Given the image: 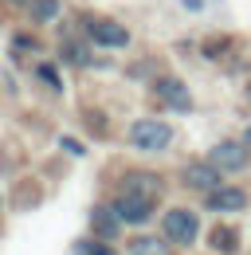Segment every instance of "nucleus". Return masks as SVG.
<instances>
[{
    "label": "nucleus",
    "instance_id": "4468645a",
    "mask_svg": "<svg viewBox=\"0 0 251 255\" xmlns=\"http://www.w3.org/2000/svg\"><path fill=\"white\" fill-rule=\"evenodd\" d=\"M75 255H114V252H110V244H102V240H79V244H75Z\"/></svg>",
    "mask_w": 251,
    "mask_h": 255
},
{
    "label": "nucleus",
    "instance_id": "f3484780",
    "mask_svg": "<svg viewBox=\"0 0 251 255\" xmlns=\"http://www.w3.org/2000/svg\"><path fill=\"white\" fill-rule=\"evenodd\" d=\"M248 137H251V133H248Z\"/></svg>",
    "mask_w": 251,
    "mask_h": 255
},
{
    "label": "nucleus",
    "instance_id": "f257e3e1",
    "mask_svg": "<svg viewBox=\"0 0 251 255\" xmlns=\"http://www.w3.org/2000/svg\"><path fill=\"white\" fill-rule=\"evenodd\" d=\"M129 141L137 149H145V153H157V149H165L173 141V129L165 126V122H157V118H141V122L129 126Z\"/></svg>",
    "mask_w": 251,
    "mask_h": 255
},
{
    "label": "nucleus",
    "instance_id": "39448f33",
    "mask_svg": "<svg viewBox=\"0 0 251 255\" xmlns=\"http://www.w3.org/2000/svg\"><path fill=\"white\" fill-rule=\"evenodd\" d=\"M87 32H91V39L98 47H126L129 43V32H126L122 24H114V20H91Z\"/></svg>",
    "mask_w": 251,
    "mask_h": 255
},
{
    "label": "nucleus",
    "instance_id": "6e6552de",
    "mask_svg": "<svg viewBox=\"0 0 251 255\" xmlns=\"http://www.w3.org/2000/svg\"><path fill=\"white\" fill-rule=\"evenodd\" d=\"M185 185H192V189H204V192H216L220 169H212V165H188V169H185Z\"/></svg>",
    "mask_w": 251,
    "mask_h": 255
},
{
    "label": "nucleus",
    "instance_id": "9b49d317",
    "mask_svg": "<svg viewBox=\"0 0 251 255\" xmlns=\"http://www.w3.org/2000/svg\"><path fill=\"white\" fill-rule=\"evenodd\" d=\"M94 232H98V236H102V240H114V236H118V212H114V208H106V204H102V208H94Z\"/></svg>",
    "mask_w": 251,
    "mask_h": 255
},
{
    "label": "nucleus",
    "instance_id": "20e7f679",
    "mask_svg": "<svg viewBox=\"0 0 251 255\" xmlns=\"http://www.w3.org/2000/svg\"><path fill=\"white\" fill-rule=\"evenodd\" d=\"M196 216L185 212V208H173V212H165V236L173 240V244H192L196 240Z\"/></svg>",
    "mask_w": 251,
    "mask_h": 255
},
{
    "label": "nucleus",
    "instance_id": "dca6fc26",
    "mask_svg": "<svg viewBox=\"0 0 251 255\" xmlns=\"http://www.w3.org/2000/svg\"><path fill=\"white\" fill-rule=\"evenodd\" d=\"M16 4H31V0H16Z\"/></svg>",
    "mask_w": 251,
    "mask_h": 255
},
{
    "label": "nucleus",
    "instance_id": "f03ea898",
    "mask_svg": "<svg viewBox=\"0 0 251 255\" xmlns=\"http://www.w3.org/2000/svg\"><path fill=\"white\" fill-rule=\"evenodd\" d=\"M248 161H251V153L240 145V141H220V145L208 149V165L220 169V173H236V169H244Z\"/></svg>",
    "mask_w": 251,
    "mask_h": 255
},
{
    "label": "nucleus",
    "instance_id": "9d476101",
    "mask_svg": "<svg viewBox=\"0 0 251 255\" xmlns=\"http://www.w3.org/2000/svg\"><path fill=\"white\" fill-rule=\"evenodd\" d=\"M129 255H173V248H169V240H161V236H137V240L129 244Z\"/></svg>",
    "mask_w": 251,
    "mask_h": 255
},
{
    "label": "nucleus",
    "instance_id": "2eb2a0df",
    "mask_svg": "<svg viewBox=\"0 0 251 255\" xmlns=\"http://www.w3.org/2000/svg\"><path fill=\"white\" fill-rule=\"evenodd\" d=\"M39 79H47L55 91H59V79H55V67H39Z\"/></svg>",
    "mask_w": 251,
    "mask_h": 255
},
{
    "label": "nucleus",
    "instance_id": "7ed1b4c3",
    "mask_svg": "<svg viewBox=\"0 0 251 255\" xmlns=\"http://www.w3.org/2000/svg\"><path fill=\"white\" fill-rule=\"evenodd\" d=\"M114 212H118V220H122V224H145L149 216H153V200H149V196L122 192V196L114 200Z\"/></svg>",
    "mask_w": 251,
    "mask_h": 255
},
{
    "label": "nucleus",
    "instance_id": "f8f14e48",
    "mask_svg": "<svg viewBox=\"0 0 251 255\" xmlns=\"http://www.w3.org/2000/svg\"><path fill=\"white\" fill-rule=\"evenodd\" d=\"M208 244H212L216 252H224V255H236V248H240V236H236L232 228H216V232L208 236Z\"/></svg>",
    "mask_w": 251,
    "mask_h": 255
},
{
    "label": "nucleus",
    "instance_id": "0eeeda50",
    "mask_svg": "<svg viewBox=\"0 0 251 255\" xmlns=\"http://www.w3.org/2000/svg\"><path fill=\"white\" fill-rule=\"evenodd\" d=\"M212 212H240L244 204H248V196L240 189H216V192H208V200H204Z\"/></svg>",
    "mask_w": 251,
    "mask_h": 255
},
{
    "label": "nucleus",
    "instance_id": "ddd939ff",
    "mask_svg": "<svg viewBox=\"0 0 251 255\" xmlns=\"http://www.w3.org/2000/svg\"><path fill=\"white\" fill-rule=\"evenodd\" d=\"M55 16H59V0H31V20L51 24Z\"/></svg>",
    "mask_w": 251,
    "mask_h": 255
},
{
    "label": "nucleus",
    "instance_id": "423d86ee",
    "mask_svg": "<svg viewBox=\"0 0 251 255\" xmlns=\"http://www.w3.org/2000/svg\"><path fill=\"white\" fill-rule=\"evenodd\" d=\"M157 95L165 98L173 110H192V95L185 91L181 79H157Z\"/></svg>",
    "mask_w": 251,
    "mask_h": 255
},
{
    "label": "nucleus",
    "instance_id": "1a4fd4ad",
    "mask_svg": "<svg viewBox=\"0 0 251 255\" xmlns=\"http://www.w3.org/2000/svg\"><path fill=\"white\" fill-rule=\"evenodd\" d=\"M122 189L133 192V196H149V200H157V196H161V181H157L153 173H129Z\"/></svg>",
    "mask_w": 251,
    "mask_h": 255
}]
</instances>
